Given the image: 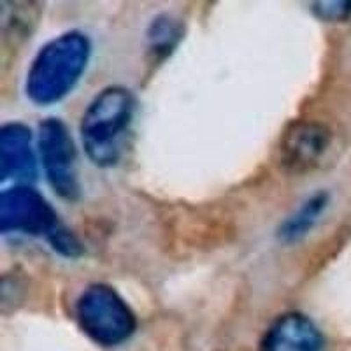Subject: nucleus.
<instances>
[{"instance_id": "3", "label": "nucleus", "mask_w": 351, "mask_h": 351, "mask_svg": "<svg viewBox=\"0 0 351 351\" xmlns=\"http://www.w3.org/2000/svg\"><path fill=\"white\" fill-rule=\"evenodd\" d=\"M76 318L81 330L102 346L125 343L137 327L136 315L123 297L102 283L83 290L76 300Z\"/></svg>"}, {"instance_id": "2", "label": "nucleus", "mask_w": 351, "mask_h": 351, "mask_svg": "<svg viewBox=\"0 0 351 351\" xmlns=\"http://www.w3.org/2000/svg\"><path fill=\"white\" fill-rule=\"evenodd\" d=\"M136 111V99L123 86L104 88L83 112L81 141L88 158L99 167L120 160Z\"/></svg>"}, {"instance_id": "7", "label": "nucleus", "mask_w": 351, "mask_h": 351, "mask_svg": "<svg viewBox=\"0 0 351 351\" xmlns=\"http://www.w3.org/2000/svg\"><path fill=\"white\" fill-rule=\"evenodd\" d=\"M262 351H325V337L311 318L287 313L269 327Z\"/></svg>"}, {"instance_id": "10", "label": "nucleus", "mask_w": 351, "mask_h": 351, "mask_svg": "<svg viewBox=\"0 0 351 351\" xmlns=\"http://www.w3.org/2000/svg\"><path fill=\"white\" fill-rule=\"evenodd\" d=\"M315 12L322 20L339 21L351 14V2H316Z\"/></svg>"}, {"instance_id": "1", "label": "nucleus", "mask_w": 351, "mask_h": 351, "mask_svg": "<svg viewBox=\"0 0 351 351\" xmlns=\"http://www.w3.org/2000/svg\"><path fill=\"white\" fill-rule=\"evenodd\" d=\"M92 44L86 34L71 30L49 40L34 58L27 74L28 99L37 106H51L60 102L74 90L88 60Z\"/></svg>"}, {"instance_id": "5", "label": "nucleus", "mask_w": 351, "mask_h": 351, "mask_svg": "<svg viewBox=\"0 0 351 351\" xmlns=\"http://www.w3.org/2000/svg\"><path fill=\"white\" fill-rule=\"evenodd\" d=\"M0 228L4 234L18 232L28 236H46L49 241L62 230L55 209L37 190L14 186L0 199Z\"/></svg>"}, {"instance_id": "6", "label": "nucleus", "mask_w": 351, "mask_h": 351, "mask_svg": "<svg viewBox=\"0 0 351 351\" xmlns=\"http://www.w3.org/2000/svg\"><path fill=\"white\" fill-rule=\"evenodd\" d=\"M330 137V130L319 121H291L281 134L280 164L291 174L313 171L327 153Z\"/></svg>"}, {"instance_id": "4", "label": "nucleus", "mask_w": 351, "mask_h": 351, "mask_svg": "<svg viewBox=\"0 0 351 351\" xmlns=\"http://www.w3.org/2000/svg\"><path fill=\"white\" fill-rule=\"evenodd\" d=\"M39 155L49 184L62 199L76 200L81 193L77 153L67 127L56 118L39 125Z\"/></svg>"}, {"instance_id": "8", "label": "nucleus", "mask_w": 351, "mask_h": 351, "mask_svg": "<svg viewBox=\"0 0 351 351\" xmlns=\"http://www.w3.org/2000/svg\"><path fill=\"white\" fill-rule=\"evenodd\" d=\"M0 174L4 181H25L36 176L32 134L21 123L4 125L0 130Z\"/></svg>"}, {"instance_id": "9", "label": "nucleus", "mask_w": 351, "mask_h": 351, "mask_svg": "<svg viewBox=\"0 0 351 351\" xmlns=\"http://www.w3.org/2000/svg\"><path fill=\"white\" fill-rule=\"evenodd\" d=\"M325 208H327V195L325 193H318V195L306 200L302 208L295 215L290 216L283 223V227L280 228L281 239L291 243V241H297L306 236L307 232L313 228V225L318 221V216L322 215Z\"/></svg>"}]
</instances>
